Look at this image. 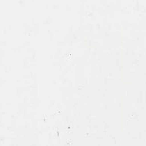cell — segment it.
Segmentation results:
<instances>
[]
</instances>
